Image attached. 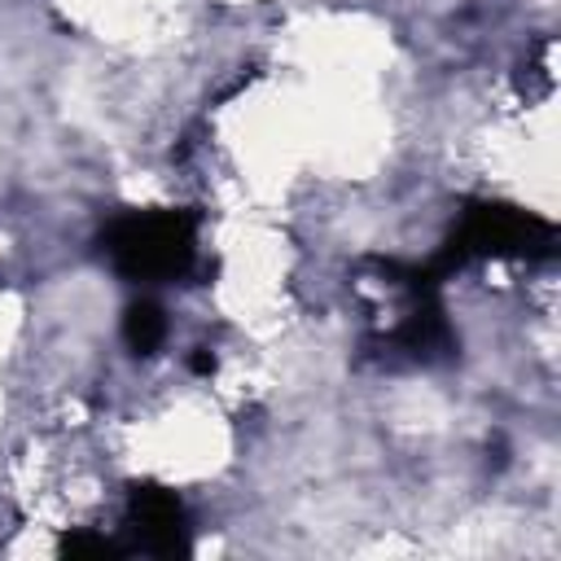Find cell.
Wrapping results in <instances>:
<instances>
[{"label":"cell","instance_id":"obj_1","mask_svg":"<svg viewBox=\"0 0 561 561\" xmlns=\"http://www.w3.org/2000/svg\"><path fill=\"white\" fill-rule=\"evenodd\" d=\"M110 259L131 280H175L193 263V219L180 210L127 215L110 228Z\"/></svg>","mask_w":561,"mask_h":561},{"label":"cell","instance_id":"obj_2","mask_svg":"<svg viewBox=\"0 0 561 561\" xmlns=\"http://www.w3.org/2000/svg\"><path fill=\"white\" fill-rule=\"evenodd\" d=\"M131 517H136V530H145L149 548H158V552L184 548V513L171 491H136Z\"/></svg>","mask_w":561,"mask_h":561},{"label":"cell","instance_id":"obj_3","mask_svg":"<svg viewBox=\"0 0 561 561\" xmlns=\"http://www.w3.org/2000/svg\"><path fill=\"white\" fill-rule=\"evenodd\" d=\"M123 333H127V342L136 351H153L162 342V333H167V320H162V311L153 302H136L127 311V320H123Z\"/></svg>","mask_w":561,"mask_h":561}]
</instances>
